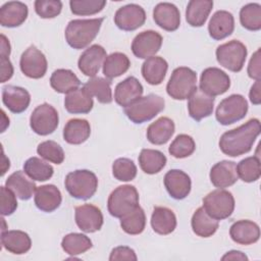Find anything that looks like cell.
I'll use <instances>...</instances> for the list:
<instances>
[{"instance_id":"obj_1","label":"cell","mask_w":261,"mask_h":261,"mask_svg":"<svg viewBox=\"0 0 261 261\" xmlns=\"http://www.w3.org/2000/svg\"><path fill=\"white\" fill-rule=\"evenodd\" d=\"M260 132V120L251 118L239 127L223 133L219 139V148L229 157L244 155L251 151Z\"/></svg>"},{"instance_id":"obj_2","label":"cell","mask_w":261,"mask_h":261,"mask_svg":"<svg viewBox=\"0 0 261 261\" xmlns=\"http://www.w3.org/2000/svg\"><path fill=\"white\" fill-rule=\"evenodd\" d=\"M103 18L72 19L65 29V40L73 49H84L97 37L103 22Z\"/></svg>"},{"instance_id":"obj_3","label":"cell","mask_w":261,"mask_h":261,"mask_svg":"<svg viewBox=\"0 0 261 261\" xmlns=\"http://www.w3.org/2000/svg\"><path fill=\"white\" fill-rule=\"evenodd\" d=\"M68 194L79 200H88L94 196L98 188L96 174L88 169H77L67 173L64 179Z\"/></svg>"},{"instance_id":"obj_4","label":"cell","mask_w":261,"mask_h":261,"mask_svg":"<svg viewBox=\"0 0 261 261\" xmlns=\"http://www.w3.org/2000/svg\"><path fill=\"white\" fill-rule=\"evenodd\" d=\"M165 106L164 99L156 94L141 97L124 108V113L134 123H144L159 114Z\"/></svg>"},{"instance_id":"obj_5","label":"cell","mask_w":261,"mask_h":261,"mask_svg":"<svg viewBox=\"0 0 261 261\" xmlns=\"http://www.w3.org/2000/svg\"><path fill=\"white\" fill-rule=\"evenodd\" d=\"M197 90V73L187 66L176 67L166 85V92L174 100H186Z\"/></svg>"},{"instance_id":"obj_6","label":"cell","mask_w":261,"mask_h":261,"mask_svg":"<svg viewBox=\"0 0 261 261\" xmlns=\"http://www.w3.org/2000/svg\"><path fill=\"white\" fill-rule=\"evenodd\" d=\"M139 206V193L134 186L123 185L111 192L107 201L110 215L121 218Z\"/></svg>"},{"instance_id":"obj_7","label":"cell","mask_w":261,"mask_h":261,"mask_svg":"<svg viewBox=\"0 0 261 261\" xmlns=\"http://www.w3.org/2000/svg\"><path fill=\"white\" fill-rule=\"evenodd\" d=\"M204 210L214 219L222 220L229 217L234 210V198L232 194L223 189H217L203 199Z\"/></svg>"},{"instance_id":"obj_8","label":"cell","mask_w":261,"mask_h":261,"mask_svg":"<svg viewBox=\"0 0 261 261\" xmlns=\"http://www.w3.org/2000/svg\"><path fill=\"white\" fill-rule=\"evenodd\" d=\"M215 54L221 66L232 72H239L244 67L248 51L241 41L231 40L218 46Z\"/></svg>"},{"instance_id":"obj_9","label":"cell","mask_w":261,"mask_h":261,"mask_svg":"<svg viewBox=\"0 0 261 261\" xmlns=\"http://www.w3.org/2000/svg\"><path fill=\"white\" fill-rule=\"evenodd\" d=\"M248 112V102L244 96L232 94L224 98L217 106L215 117L222 125H228L243 119Z\"/></svg>"},{"instance_id":"obj_10","label":"cell","mask_w":261,"mask_h":261,"mask_svg":"<svg viewBox=\"0 0 261 261\" xmlns=\"http://www.w3.org/2000/svg\"><path fill=\"white\" fill-rule=\"evenodd\" d=\"M59 116L57 110L48 103L37 106L31 114V128L40 136H48L57 128Z\"/></svg>"},{"instance_id":"obj_11","label":"cell","mask_w":261,"mask_h":261,"mask_svg":"<svg viewBox=\"0 0 261 261\" xmlns=\"http://www.w3.org/2000/svg\"><path fill=\"white\" fill-rule=\"evenodd\" d=\"M230 87L227 73L218 67L205 68L200 76V90L205 94L215 97L224 94Z\"/></svg>"},{"instance_id":"obj_12","label":"cell","mask_w":261,"mask_h":261,"mask_svg":"<svg viewBox=\"0 0 261 261\" xmlns=\"http://www.w3.org/2000/svg\"><path fill=\"white\" fill-rule=\"evenodd\" d=\"M19 67L25 76L38 80L45 75L48 63L45 55L36 46H30L20 56Z\"/></svg>"},{"instance_id":"obj_13","label":"cell","mask_w":261,"mask_h":261,"mask_svg":"<svg viewBox=\"0 0 261 261\" xmlns=\"http://www.w3.org/2000/svg\"><path fill=\"white\" fill-rule=\"evenodd\" d=\"M162 36L152 30L144 31L138 34L132 43V51L134 55L141 59H147L160 50L162 46Z\"/></svg>"},{"instance_id":"obj_14","label":"cell","mask_w":261,"mask_h":261,"mask_svg":"<svg viewBox=\"0 0 261 261\" xmlns=\"http://www.w3.org/2000/svg\"><path fill=\"white\" fill-rule=\"evenodd\" d=\"M146 21V12L138 4L130 3L118 8L114 15V23L122 31L130 32L142 27Z\"/></svg>"},{"instance_id":"obj_15","label":"cell","mask_w":261,"mask_h":261,"mask_svg":"<svg viewBox=\"0 0 261 261\" xmlns=\"http://www.w3.org/2000/svg\"><path fill=\"white\" fill-rule=\"evenodd\" d=\"M74 219L77 227L85 232H95L103 225L101 210L92 204L77 206L74 211Z\"/></svg>"},{"instance_id":"obj_16","label":"cell","mask_w":261,"mask_h":261,"mask_svg":"<svg viewBox=\"0 0 261 261\" xmlns=\"http://www.w3.org/2000/svg\"><path fill=\"white\" fill-rule=\"evenodd\" d=\"M107 57L105 49L98 44H94L86 49L79 58V69L87 76L94 77L98 73L101 65Z\"/></svg>"},{"instance_id":"obj_17","label":"cell","mask_w":261,"mask_h":261,"mask_svg":"<svg viewBox=\"0 0 261 261\" xmlns=\"http://www.w3.org/2000/svg\"><path fill=\"white\" fill-rule=\"evenodd\" d=\"M164 186L169 196L175 200H182L191 192L190 176L180 169H171L164 175Z\"/></svg>"},{"instance_id":"obj_18","label":"cell","mask_w":261,"mask_h":261,"mask_svg":"<svg viewBox=\"0 0 261 261\" xmlns=\"http://www.w3.org/2000/svg\"><path fill=\"white\" fill-rule=\"evenodd\" d=\"M144 88L135 76H128L118 83L114 91V100L121 107H127L143 95Z\"/></svg>"},{"instance_id":"obj_19","label":"cell","mask_w":261,"mask_h":261,"mask_svg":"<svg viewBox=\"0 0 261 261\" xmlns=\"http://www.w3.org/2000/svg\"><path fill=\"white\" fill-rule=\"evenodd\" d=\"M153 18L159 28L167 32L176 31L180 24V12L169 2L158 3L153 9Z\"/></svg>"},{"instance_id":"obj_20","label":"cell","mask_w":261,"mask_h":261,"mask_svg":"<svg viewBox=\"0 0 261 261\" xmlns=\"http://www.w3.org/2000/svg\"><path fill=\"white\" fill-rule=\"evenodd\" d=\"M2 102L9 111L17 114L28 109L31 95L24 88L8 85L2 89Z\"/></svg>"},{"instance_id":"obj_21","label":"cell","mask_w":261,"mask_h":261,"mask_svg":"<svg viewBox=\"0 0 261 261\" xmlns=\"http://www.w3.org/2000/svg\"><path fill=\"white\" fill-rule=\"evenodd\" d=\"M209 176L214 187L218 189L228 188L238 180L237 164L228 160L219 161L212 166Z\"/></svg>"},{"instance_id":"obj_22","label":"cell","mask_w":261,"mask_h":261,"mask_svg":"<svg viewBox=\"0 0 261 261\" xmlns=\"http://www.w3.org/2000/svg\"><path fill=\"white\" fill-rule=\"evenodd\" d=\"M214 101V97H211L200 89H197L190 96L188 101V111L190 116L196 121H200L203 118L210 116L213 112Z\"/></svg>"},{"instance_id":"obj_23","label":"cell","mask_w":261,"mask_h":261,"mask_svg":"<svg viewBox=\"0 0 261 261\" xmlns=\"http://www.w3.org/2000/svg\"><path fill=\"white\" fill-rule=\"evenodd\" d=\"M231 240L240 245H252L260 238L259 225L251 220L242 219L231 224L229 228Z\"/></svg>"},{"instance_id":"obj_24","label":"cell","mask_w":261,"mask_h":261,"mask_svg":"<svg viewBox=\"0 0 261 261\" xmlns=\"http://www.w3.org/2000/svg\"><path fill=\"white\" fill-rule=\"evenodd\" d=\"M29 14L28 6L20 1H9L0 8V24L5 28H16L22 24Z\"/></svg>"},{"instance_id":"obj_25","label":"cell","mask_w":261,"mask_h":261,"mask_svg":"<svg viewBox=\"0 0 261 261\" xmlns=\"http://www.w3.org/2000/svg\"><path fill=\"white\" fill-rule=\"evenodd\" d=\"M38 209L44 212H53L56 210L62 201V196L59 189L54 185H43L37 187L34 198Z\"/></svg>"},{"instance_id":"obj_26","label":"cell","mask_w":261,"mask_h":261,"mask_svg":"<svg viewBox=\"0 0 261 261\" xmlns=\"http://www.w3.org/2000/svg\"><path fill=\"white\" fill-rule=\"evenodd\" d=\"M234 30L233 15L226 10L216 11L208 24V32L212 39L222 40L232 34Z\"/></svg>"},{"instance_id":"obj_27","label":"cell","mask_w":261,"mask_h":261,"mask_svg":"<svg viewBox=\"0 0 261 261\" xmlns=\"http://www.w3.org/2000/svg\"><path fill=\"white\" fill-rule=\"evenodd\" d=\"M93 106V98L84 88H77L65 95L64 107L71 114L89 113Z\"/></svg>"},{"instance_id":"obj_28","label":"cell","mask_w":261,"mask_h":261,"mask_svg":"<svg viewBox=\"0 0 261 261\" xmlns=\"http://www.w3.org/2000/svg\"><path fill=\"white\" fill-rule=\"evenodd\" d=\"M168 63L160 56H152L147 58L142 64V75L144 80L152 86L160 85L167 72Z\"/></svg>"},{"instance_id":"obj_29","label":"cell","mask_w":261,"mask_h":261,"mask_svg":"<svg viewBox=\"0 0 261 261\" xmlns=\"http://www.w3.org/2000/svg\"><path fill=\"white\" fill-rule=\"evenodd\" d=\"M1 244L5 250L15 255L24 254L32 247L30 236L22 230L1 231Z\"/></svg>"},{"instance_id":"obj_30","label":"cell","mask_w":261,"mask_h":261,"mask_svg":"<svg viewBox=\"0 0 261 261\" xmlns=\"http://www.w3.org/2000/svg\"><path fill=\"white\" fill-rule=\"evenodd\" d=\"M175 125L172 119L162 116L152 122L147 128V139L153 145L166 144L174 134Z\"/></svg>"},{"instance_id":"obj_31","label":"cell","mask_w":261,"mask_h":261,"mask_svg":"<svg viewBox=\"0 0 261 261\" xmlns=\"http://www.w3.org/2000/svg\"><path fill=\"white\" fill-rule=\"evenodd\" d=\"M91 135V126L87 119H69L63 128V139L70 145H80L86 142Z\"/></svg>"},{"instance_id":"obj_32","label":"cell","mask_w":261,"mask_h":261,"mask_svg":"<svg viewBox=\"0 0 261 261\" xmlns=\"http://www.w3.org/2000/svg\"><path fill=\"white\" fill-rule=\"evenodd\" d=\"M5 187L10 189L20 200L31 199L37 189L36 184L30 180L25 172L21 170L11 173L5 181Z\"/></svg>"},{"instance_id":"obj_33","label":"cell","mask_w":261,"mask_h":261,"mask_svg":"<svg viewBox=\"0 0 261 261\" xmlns=\"http://www.w3.org/2000/svg\"><path fill=\"white\" fill-rule=\"evenodd\" d=\"M151 226L159 234H169L176 227V216L167 207H155L151 215Z\"/></svg>"},{"instance_id":"obj_34","label":"cell","mask_w":261,"mask_h":261,"mask_svg":"<svg viewBox=\"0 0 261 261\" xmlns=\"http://www.w3.org/2000/svg\"><path fill=\"white\" fill-rule=\"evenodd\" d=\"M213 7V1L211 0H191L186 9L187 22L195 28L202 27Z\"/></svg>"},{"instance_id":"obj_35","label":"cell","mask_w":261,"mask_h":261,"mask_svg":"<svg viewBox=\"0 0 261 261\" xmlns=\"http://www.w3.org/2000/svg\"><path fill=\"white\" fill-rule=\"evenodd\" d=\"M51 88L60 94H67L81 86V81L70 69L59 68L53 71L50 77Z\"/></svg>"},{"instance_id":"obj_36","label":"cell","mask_w":261,"mask_h":261,"mask_svg":"<svg viewBox=\"0 0 261 261\" xmlns=\"http://www.w3.org/2000/svg\"><path fill=\"white\" fill-rule=\"evenodd\" d=\"M191 225L193 231L197 236L201 238H209L216 232L219 226V222L218 220L212 218L204 210L203 207H200L194 212L191 220Z\"/></svg>"},{"instance_id":"obj_37","label":"cell","mask_w":261,"mask_h":261,"mask_svg":"<svg viewBox=\"0 0 261 261\" xmlns=\"http://www.w3.org/2000/svg\"><path fill=\"white\" fill-rule=\"evenodd\" d=\"M166 156L159 150L143 149L139 155L141 169L147 174H155L166 165Z\"/></svg>"},{"instance_id":"obj_38","label":"cell","mask_w":261,"mask_h":261,"mask_svg":"<svg viewBox=\"0 0 261 261\" xmlns=\"http://www.w3.org/2000/svg\"><path fill=\"white\" fill-rule=\"evenodd\" d=\"M130 66L128 57L121 52H114L108 55L103 62V74L109 81L125 73Z\"/></svg>"},{"instance_id":"obj_39","label":"cell","mask_w":261,"mask_h":261,"mask_svg":"<svg viewBox=\"0 0 261 261\" xmlns=\"http://www.w3.org/2000/svg\"><path fill=\"white\" fill-rule=\"evenodd\" d=\"M92 97H95L98 102L102 104H109L112 102L111 82L108 79L101 76H94L90 79L83 87Z\"/></svg>"},{"instance_id":"obj_40","label":"cell","mask_w":261,"mask_h":261,"mask_svg":"<svg viewBox=\"0 0 261 261\" xmlns=\"http://www.w3.org/2000/svg\"><path fill=\"white\" fill-rule=\"evenodd\" d=\"M23 171L33 180L46 181L54 173L53 167L39 157H31L23 163Z\"/></svg>"},{"instance_id":"obj_41","label":"cell","mask_w":261,"mask_h":261,"mask_svg":"<svg viewBox=\"0 0 261 261\" xmlns=\"http://www.w3.org/2000/svg\"><path fill=\"white\" fill-rule=\"evenodd\" d=\"M61 247L65 253L71 256L80 255L93 247L92 241L84 233L71 232L63 237L61 241Z\"/></svg>"},{"instance_id":"obj_42","label":"cell","mask_w":261,"mask_h":261,"mask_svg":"<svg viewBox=\"0 0 261 261\" xmlns=\"http://www.w3.org/2000/svg\"><path fill=\"white\" fill-rule=\"evenodd\" d=\"M120 226L122 230L128 234H140L146 226V214L143 208L136 207L134 210L120 218Z\"/></svg>"},{"instance_id":"obj_43","label":"cell","mask_w":261,"mask_h":261,"mask_svg":"<svg viewBox=\"0 0 261 261\" xmlns=\"http://www.w3.org/2000/svg\"><path fill=\"white\" fill-rule=\"evenodd\" d=\"M238 176L245 182H253L261 175L260 159L258 156H250L241 160L237 165Z\"/></svg>"},{"instance_id":"obj_44","label":"cell","mask_w":261,"mask_h":261,"mask_svg":"<svg viewBox=\"0 0 261 261\" xmlns=\"http://www.w3.org/2000/svg\"><path fill=\"white\" fill-rule=\"evenodd\" d=\"M241 24L249 31H259L261 29V5L249 3L240 10Z\"/></svg>"},{"instance_id":"obj_45","label":"cell","mask_w":261,"mask_h":261,"mask_svg":"<svg viewBox=\"0 0 261 261\" xmlns=\"http://www.w3.org/2000/svg\"><path fill=\"white\" fill-rule=\"evenodd\" d=\"M196 149L194 139L186 134H180L171 142L168 152L174 158H186L191 156Z\"/></svg>"},{"instance_id":"obj_46","label":"cell","mask_w":261,"mask_h":261,"mask_svg":"<svg viewBox=\"0 0 261 261\" xmlns=\"http://www.w3.org/2000/svg\"><path fill=\"white\" fill-rule=\"evenodd\" d=\"M37 153L41 158L55 164H61L64 161V151L62 147L54 141L49 140L39 144Z\"/></svg>"},{"instance_id":"obj_47","label":"cell","mask_w":261,"mask_h":261,"mask_svg":"<svg viewBox=\"0 0 261 261\" xmlns=\"http://www.w3.org/2000/svg\"><path fill=\"white\" fill-rule=\"evenodd\" d=\"M112 174L119 181H130L137 175V166L128 158H118L112 164Z\"/></svg>"},{"instance_id":"obj_48","label":"cell","mask_w":261,"mask_h":261,"mask_svg":"<svg viewBox=\"0 0 261 261\" xmlns=\"http://www.w3.org/2000/svg\"><path fill=\"white\" fill-rule=\"evenodd\" d=\"M105 0H70V10L75 15H92L103 10Z\"/></svg>"},{"instance_id":"obj_49","label":"cell","mask_w":261,"mask_h":261,"mask_svg":"<svg viewBox=\"0 0 261 261\" xmlns=\"http://www.w3.org/2000/svg\"><path fill=\"white\" fill-rule=\"evenodd\" d=\"M35 11L42 18H54L60 14L62 2L59 0H37Z\"/></svg>"},{"instance_id":"obj_50","label":"cell","mask_w":261,"mask_h":261,"mask_svg":"<svg viewBox=\"0 0 261 261\" xmlns=\"http://www.w3.org/2000/svg\"><path fill=\"white\" fill-rule=\"evenodd\" d=\"M17 208L16 195L7 187H1V214L11 215Z\"/></svg>"},{"instance_id":"obj_51","label":"cell","mask_w":261,"mask_h":261,"mask_svg":"<svg viewBox=\"0 0 261 261\" xmlns=\"http://www.w3.org/2000/svg\"><path fill=\"white\" fill-rule=\"evenodd\" d=\"M138 259L135 251L126 246H119L114 248L109 256L110 261L114 260H134L136 261Z\"/></svg>"},{"instance_id":"obj_52","label":"cell","mask_w":261,"mask_h":261,"mask_svg":"<svg viewBox=\"0 0 261 261\" xmlns=\"http://www.w3.org/2000/svg\"><path fill=\"white\" fill-rule=\"evenodd\" d=\"M248 75L256 81H260V48L252 55L248 65Z\"/></svg>"},{"instance_id":"obj_53","label":"cell","mask_w":261,"mask_h":261,"mask_svg":"<svg viewBox=\"0 0 261 261\" xmlns=\"http://www.w3.org/2000/svg\"><path fill=\"white\" fill-rule=\"evenodd\" d=\"M1 57V83H5L13 75V66L8 57Z\"/></svg>"},{"instance_id":"obj_54","label":"cell","mask_w":261,"mask_h":261,"mask_svg":"<svg viewBox=\"0 0 261 261\" xmlns=\"http://www.w3.org/2000/svg\"><path fill=\"white\" fill-rule=\"evenodd\" d=\"M250 101L254 105H259L261 102V96H260V81H256L255 84L251 87V90L249 92Z\"/></svg>"},{"instance_id":"obj_55","label":"cell","mask_w":261,"mask_h":261,"mask_svg":"<svg viewBox=\"0 0 261 261\" xmlns=\"http://www.w3.org/2000/svg\"><path fill=\"white\" fill-rule=\"evenodd\" d=\"M221 260H241V261H247L248 257L241 251H237V250H231L227 253H225V255H223L221 257Z\"/></svg>"},{"instance_id":"obj_56","label":"cell","mask_w":261,"mask_h":261,"mask_svg":"<svg viewBox=\"0 0 261 261\" xmlns=\"http://www.w3.org/2000/svg\"><path fill=\"white\" fill-rule=\"evenodd\" d=\"M10 51H11V49H10L9 40H8L3 34H1V50H0V56L9 57Z\"/></svg>"}]
</instances>
